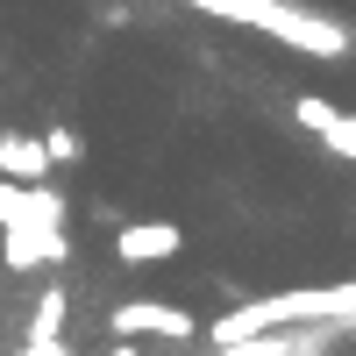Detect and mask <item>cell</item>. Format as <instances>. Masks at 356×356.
I'll list each match as a JSON object with an SVG mask.
<instances>
[{
	"mask_svg": "<svg viewBox=\"0 0 356 356\" xmlns=\"http://www.w3.org/2000/svg\"><path fill=\"white\" fill-rule=\"evenodd\" d=\"M186 8H200V15H214V22H243V29H257V36H271V43H285V50H300V57H349V22H335V15H314V8H300V0H186Z\"/></svg>",
	"mask_w": 356,
	"mask_h": 356,
	"instance_id": "cell-1",
	"label": "cell"
},
{
	"mask_svg": "<svg viewBox=\"0 0 356 356\" xmlns=\"http://www.w3.org/2000/svg\"><path fill=\"white\" fill-rule=\"evenodd\" d=\"M0 257H8V271H36V264H57V257H65V200H43L36 214L8 221V243H0Z\"/></svg>",
	"mask_w": 356,
	"mask_h": 356,
	"instance_id": "cell-2",
	"label": "cell"
},
{
	"mask_svg": "<svg viewBox=\"0 0 356 356\" xmlns=\"http://www.w3.org/2000/svg\"><path fill=\"white\" fill-rule=\"evenodd\" d=\"M328 342H335V321H285V328L214 342V356H328Z\"/></svg>",
	"mask_w": 356,
	"mask_h": 356,
	"instance_id": "cell-3",
	"label": "cell"
},
{
	"mask_svg": "<svg viewBox=\"0 0 356 356\" xmlns=\"http://www.w3.org/2000/svg\"><path fill=\"white\" fill-rule=\"evenodd\" d=\"M107 328L122 335V342H143V335H157V342H193V314L186 307H164V300H122L107 314Z\"/></svg>",
	"mask_w": 356,
	"mask_h": 356,
	"instance_id": "cell-4",
	"label": "cell"
},
{
	"mask_svg": "<svg viewBox=\"0 0 356 356\" xmlns=\"http://www.w3.org/2000/svg\"><path fill=\"white\" fill-rule=\"evenodd\" d=\"M178 243H186V228H171V221H136L114 235L122 264H164V257H178Z\"/></svg>",
	"mask_w": 356,
	"mask_h": 356,
	"instance_id": "cell-5",
	"label": "cell"
},
{
	"mask_svg": "<svg viewBox=\"0 0 356 356\" xmlns=\"http://www.w3.org/2000/svg\"><path fill=\"white\" fill-rule=\"evenodd\" d=\"M0 178H15V186H43V178H50L43 136H22V129L0 136Z\"/></svg>",
	"mask_w": 356,
	"mask_h": 356,
	"instance_id": "cell-6",
	"label": "cell"
},
{
	"mask_svg": "<svg viewBox=\"0 0 356 356\" xmlns=\"http://www.w3.org/2000/svg\"><path fill=\"white\" fill-rule=\"evenodd\" d=\"M43 200H57V193H50V186H15V178H0V228L22 221V214H36Z\"/></svg>",
	"mask_w": 356,
	"mask_h": 356,
	"instance_id": "cell-7",
	"label": "cell"
},
{
	"mask_svg": "<svg viewBox=\"0 0 356 356\" xmlns=\"http://www.w3.org/2000/svg\"><path fill=\"white\" fill-rule=\"evenodd\" d=\"M57 328H65V292H43L36 314H29V335H22V342H57Z\"/></svg>",
	"mask_w": 356,
	"mask_h": 356,
	"instance_id": "cell-8",
	"label": "cell"
},
{
	"mask_svg": "<svg viewBox=\"0 0 356 356\" xmlns=\"http://www.w3.org/2000/svg\"><path fill=\"white\" fill-rule=\"evenodd\" d=\"M292 114H300V129H307V136H321L342 107H335V100H321V93H300V107H292Z\"/></svg>",
	"mask_w": 356,
	"mask_h": 356,
	"instance_id": "cell-9",
	"label": "cell"
},
{
	"mask_svg": "<svg viewBox=\"0 0 356 356\" xmlns=\"http://www.w3.org/2000/svg\"><path fill=\"white\" fill-rule=\"evenodd\" d=\"M79 150H86V143H79L72 129H50V136H43V157H50V171H57V164H79Z\"/></svg>",
	"mask_w": 356,
	"mask_h": 356,
	"instance_id": "cell-10",
	"label": "cell"
},
{
	"mask_svg": "<svg viewBox=\"0 0 356 356\" xmlns=\"http://www.w3.org/2000/svg\"><path fill=\"white\" fill-rule=\"evenodd\" d=\"M321 143H328L335 157H356V114H335V122L321 129Z\"/></svg>",
	"mask_w": 356,
	"mask_h": 356,
	"instance_id": "cell-11",
	"label": "cell"
},
{
	"mask_svg": "<svg viewBox=\"0 0 356 356\" xmlns=\"http://www.w3.org/2000/svg\"><path fill=\"white\" fill-rule=\"evenodd\" d=\"M15 356H72V349H65V342H22Z\"/></svg>",
	"mask_w": 356,
	"mask_h": 356,
	"instance_id": "cell-12",
	"label": "cell"
},
{
	"mask_svg": "<svg viewBox=\"0 0 356 356\" xmlns=\"http://www.w3.org/2000/svg\"><path fill=\"white\" fill-rule=\"evenodd\" d=\"M107 356H143V349H136V342H114V349H107Z\"/></svg>",
	"mask_w": 356,
	"mask_h": 356,
	"instance_id": "cell-13",
	"label": "cell"
}]
</instances>
